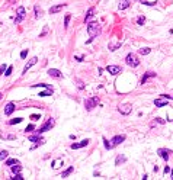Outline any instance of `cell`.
<instances>
[{"label": "cell", "instance_id": "cell-35", "mask_svg": "<svg viewBox=\"0 0 173 180\" xmlns=\"http://www.w3.org/2000/svg\"><path fill=\"white\" fill-rule=\"evenodd\" d=\"M12 70H13V67H12V65H9V67L6 68V71H5V76H7V77H9L10 74H12Z\"/></svg>", "mask_w": 173, "mask_h": 180}, {"label": "cell", "instance_id": "cell-38", "mask_svg": "<svg viewBox=\"0 0 173 180\" xmlns=\"http://www.w3.org/2000/svg\"><path fill=\"white\" fill-rule=\"evenodd\" d=\"M34 129H35V125L31 123V125H28L26 128H25V132H31V131H34Z\"/></svg>", "mask_w": 173, "mask_h": 180}, {"label": "cell", "instance_id": "cell-14", "mask_svg": "<svg viewBox=\"0 0 173 180\" xmlns=\"http://www.w3.org/2000/svg\"><path fill=\"white\" fill-rule=\"evenodd\" d=\"M15 110V103L13 102H9V103L6 105V108H5V115L6 116H9V115H12Z\"/></svg>", "mask_w": 173, "mask_h": 180}, {"label": "cell", "instance_id": "cell-36", "mask_svg": "<svg viewBox=\"0 0 173 180\" xmlns=\"http://www.w3.org/2000/svg\"><path fill=\"white\" fill-rule=\"evenodd\" d=\"M12 180H23V177L21 176V173H18V174H13V177H10Z\"/></svg>", "mask_w": 173, "mask_h": 180}, {"label": "cell", "instance_id": "cell-45", "mask_svg": "<svg viewBox=\"0 0 173 180\" xmlns=\"http://www.w3.org/2000/svg\"><path fill=\"white\" fill-rule=\"evenodd\" d=\"M156 122H159V123H164V121L161 118H156Z\"/></svg>", "mask_w": 173, "mask_h": 180}, {"label": "cell", "instance_id": "cell-22", "mask_svg": "<svg viewBox=\"0 0 173 180\" xmlns=\"http://www.w3.org/2000/svg\"><path fill=\"white\" fill-rule=\"evenodd\" d=\"M125 161H127V157H125V155H118L116 160H115V166H119V164H122V163H125Z\"/></svg>", "mask_w": 173, "mask_h": 180}, {"label": "cell", "instance_id": "cell-37", "mask_svg": "<svg viewBox=\"0 0 173 180\" xmlns=\"http://www.w3.org/2000/svg\"><path fill=\"white\" fill-rule=\"evenodd\" d=\"M76 83H77V87H79L80 90L84 89V84H83V81H82V80H76Z\"/></svg>", "mask_w": 173, "mask_h": 180}, {"label": "cell", "instance_id": "cell-18", "mask_svg": "<svg viewBox=\"0 0 173 180\" xmlns=\"http://www.w3.org/2000/svg\"><path fill=\"white\" fill-rule=\"evenodd\" d=\"M127 7H129V0H121V3L118 5V9L124 10V9H127Z\"/></svg>", "mask_w": 173, "mask_h": 180}, {"label": "cell", "instance_id": "cell-33", "mask_svg": "<svg viewBox=\"0 0 173 180\" xmlns=\"http://www.w3.org/2000/svg\"><path fill=\"white\" fill-rule=\"evenodd\" d=\"M137 23L140 25V26H143V25L146 23V18H144V16H140V18L137 19Z\"/></svg>", "mask_w": 173, "mask_h": 180}, {"label": "cell", "instance_id": "cell-34", "mask_svg": "<svg viewBox=\"0 0 173 180\" xmlns=\"http://www.w3.org/2000/svg\"><path fill=\"white\" fill-rule=\"evenodd\" d=\"M140 2H141L143 5H146V6H154L156 3H157V2H146V0H140Z\"/></svg>", "mask_w": 173, "mask_h": 180}, {"label": "cell", "instance_id": "cell-31", "mask_svg": "<svg viewBox=\"0 0 173 180\" xmlns=\"http://www.w3.org/2000/svg\"><path fill=\"white\" fill-rule=\"evenodd\" d=\"M7 155H9V153H7L6 150H2V151H0V160H5Z\"/></svg>", "mask_w": 173, "mask_h": 180}, {"label": "cell", "instance_id": "cell-26", "mask_svg": "<svg viewBox=\"0 0 173 180\" xmlns=\"http://www.w3.org/2000/svg\"><path fill=\"white\" fill-rule=\"evenodd\" d=\"M18 160H16V158H10V160H7V161H6V166H15V164H18Z\"/></svg>", "mask_w": 173, "mask_h": 180}, {"label": "cell", "instance_id": "cell-44", "mask_svg": "<svg viewBox=\"0 0 173 180\" xmlns=\"http://www.w3.org/2000/svg\"><path fill=\"white\" fill-rule=\"evenodd\" d=\"M169 171H170V167H169V166H166V167H164V174H167Z\"/></svg>", "mask_w": 173, "mask_h": 180}, {"label": "cell", "instance_id": "cell-2", "mask_svg": "<svg viewBox=\"0 0 173 180\" xmlns=\"http://www.w3.org/2000/svg\"><path fill=\"white\" fill-rule=\"evenodd\" d=\"M125 63L128 64L129 67H138V65H140V60H138V57L135 54L129 52V54L125 57Z\"/></svg>", "mask_w": 173, "mask_h": 180}, {"label": "cell", "instance_id": "cell-6", "mask_svg": "<svg viewBox=\"0 0 173 180\" xmlns=\"http://www.w3.org/2000/svg\"><path fill=\"white\" fill-rule=\"evenodd\" d=\"M29 141H31V142H36V144L34 145V147H32V150H34V148H36L38 145H42V144L45 142V141H44V138H41L39 135H32V137H29Z\"/></svg>", "mask_w": 173, "mask_h": 180}, {"label": "cell", "instance_id": "cell-11", "mask_svg": "<svg viewBox=\"0 0 173 180\" xmlns=\"http://www.w3.org/2000/svg\"><path fill=\"white\" fill-rule=\"evenodd\" d=\"M124 141H125V135H116V137H114L111 140V142H112L114 147H116V145H119L121 142H124Z\"/></svg>", "mask_w": 173, "mask_h": 180}, {"label": "cell", "instance_id": "cell-25", "mask_svg": "<svg viewBox=\"0 0 173 180\" xmlns=\"http://www.w3.org/2000/svg\"><path fill=\"white\" fill-rule=\"evenodd\" d=\"M60 166H63V160H61V158H58V160H54V161H53V167H54V168H58Z\"/></svg>", "mask_w": 173, "mask_h": 180}, {"label": "cell", "instance_id": "cell-43", "mask_svg": "<svg viewBox=\"0 0 173 180\" xmlns=\"http://www.w3.org/2000/svg\"><path fill=\"white\" fill-rule=\"evenodd\" d=\"M74 58L77 60V61H83V60H84V57H83V55H76Z\"/></svg>", "mask_w": 173, "mask_h": 180}, {"label": "cell", "instance_id": "cell-5", "mask_svg": "<svg viewBox=\"0 0 173 180\" xmlns=\"http://www.w3.org/2000/svg\"><path fill=\"white\" fill-rule=\"evenodd\" d=\"M23 19H25V7H23V6H19L18 7V18H15L13 22L18 25V23L22 22Z\"/></svg>", "mask_w": 173, "mask_h": 180}, {"label": "cell", "instance_id": "cell-32", "mask_svg": "<svg viewBox=\"0 0 173 180\" xmlns=\"http://www.w3.org/2000/svg\"><path fill=\"white\" fill-rule=\"evenodd\" d=\"M150 48H147V47H146V48H141V50H140V54H141V55H147V54H150Z\"/></svg>", "mask_w": 173, "mask_h": 180}, {"label": "cell", "instance_id": "cell-17", "mask_svg": "<svg viewBox=\"0 0 173 180\" xmlns=\"http://www.w3.org/2000/svg\"><path fill=\"white\" fill-rule=\"evenodd\" d=\"M167 100L169 99H166V97L161 96V99H156L154 100V105L157 106V108H161V106H166V105H167Z\"/></svg>", "mask_w": 173, "mask_h": 180}, {"label": "cell", "instance_id": "cell-24", "mask_svg": "<svg viewBox=\"0 0 173 180\" xmlns=\"http://www.w3.org/2000/svg\"><path fill=\"white\" fill-rule=\"evenodd\" d=\"M21 170H22V167H21V164H16V166H12V173L13 174H18V173H21Z\"/></svg>", "mask_w": 173, "mask_h": 180}, {"label": "cell", "instance_id": "cell-42", "mask_svg": "<svg viewBox=\"0 0 173 180\" xmlns=\"http://www.w3.org/2000/svg\"><path fill=\"white\" fill-rule=\"evenodd\" d=\"M31 119L32 121H38V119H41V118H39V115H35V113H34V115H31Z\"/></svg>", "mask_w": 173, "mask_h": 180}, {"label": "cell", "instance_id": "cell-15", "mask_svg": "<svg viewBox=\"0 0 173 180\" xmlns=\"http://www.w3.org/2000/svg\"><path fill=\"white\" fill-rule=\"evenodd\" d=\"M66 6H67L66 3H61V5H57V6H53V7L49 9V13H51V15L58 13V12H60V10H63L64 7H66Z\"/></svg>", "mask_w": 173, "mask_h": 180}, {"label": "cell", "instance_id": "cell-1", "mask_svg": "<svg viewBox=\"0 0 173 180\" xmlns=\"http://www.w3.org/2000/svg\"><path fill=\"white\" fill-rule=\"evenodd\" d=\"M87 33H89V36H90V39L87 41V44H89V42H92L98 35H100V25H99V22H90L89 25H87Z\"/></svg>", "mask_w": 173, "mask_h": 180}, {"label": "cell", "instance_id": "cell-16", "mask_svg": "<svg viewBox=\"0 0 173 180\" xmlns=\"http://www.w3.org/2000/svg\"><path fill=\"white\" fill-rule=\"evenodd\" d=\"M153 77H156V73H153V71H147L146 74L143 76V78H141V84H146L147 80H148V78H153Z\"/></svg>", "mask_w": 173, "mask_h": 180}, {"label": "cell", "instance_id": "cell-8", "mask_svg": "<svg viewBox=\"0 0 173 180\" xmlns=\"http://www.w3.org/2000/svg\"><path fill=\"white\" fill-rule=\"evenodd\" d=\"M106 71L111 73L112 76H116V74H119V73L122 71V68H121L119 65H108V67H106Z\"/></svg>", "mask_w": 173, "mask_h": 180}, {"label": "cell", "instance_id": "cell-3", "mask_svg": "<svg viewBox=\"0 0 173 180\" xmlns=\"http://www.w3.org/2000/svg\"><path fill=\"white\" fill-rule=\"evenodd\" d=\"M54 125H55V121H54L53 118H49L48 121L45 122L44 125L41 126L39 129H38V134H42V132H45V131H49V129H51V128H53Z\"/></svg>", "mask_w": 173, "mask_h": 180}, {"label": "cell", "instance_id": "cell-19", "mask_svg": "<svg viewBox=\"0 0 173 180\" xmlns=\"http://www.w3.org/2000/svg\"><path fill=\"white\" fill-rule=\"evenodd\" d=\"M53 93H54V89H53V87H48V89L45 90V92H41L38 96H41V97H45V96H51Z\"/></svg>", "mask_w": 173, "mask_h": 180}, {"label": "cell", "instance_id": "cell-39", "mask_svg": "<svg viewBox=\"0 0 173 180\" xmlns=\"http://www.w3.org/2000/svg\"><path fill=\"white\" fill-rule=\"evenodd\" d=\"M47 32H48V26L45 25V26H44V31H42V33H39V38H42L44 35H47Z\"/></svg>", "mask_w": 173, "mask_h": 180}, {"label": "cell", "instance_id": "cell-46", "mask_svg": "<svg viewBox=\"0 0 173 180\" xmlns=\"http://www.w3.org/2000/svg\"><path fill=\"white\" fill-rule=\"evenodd\" d=\"M170 179H173V170H172V177H170Z\"/></svg>", "mask_w": 173, "mask_h": 180}, {"label": "cell", "instance_id": "cell-21", "mask_svg": "<svg viewBox=\"0 0 173 180\" xmlns=\"http://www.w3.org/2000/svg\"><path fill=\"white\" fill-rule=\"evenodd\" d=\"M73 171H74V167H73V166H70V167H68V168H67V170H64V171H63L61 177H63V179H64V177H67V176H70L71 173H73Z\"/></svg>", "mask_w": 173, "mask_h": 180}, {"label": "cell", "instance_id": "cell-12", "mask_svg": "<svg viewBox=\"0 0 173 180\" xmlns=\"http://www.w3.org/2000/svg\"><path fill=\"white\" fill-rule=\"evenodd\" d=\"M157 154H159L163 160H169V155L172 154V151H170V150H166V148H160L159 151H157Z\"/></svg>", "mask_w": 173, "mask_h": 180}, {"label": "cell", "instance_id": "cell-40", "mask_svg": "<svg viewBox=\"0 0 173 180\" xmlns=\"http://www.w3.org/2000/svg\"><path fill=\"white\" fill-rule=\"evenodd\" d=\"M26 55H28V50H23L21 52V58H26Z\"/></svg>", "mask_w": 173, "mask_h": 180}, {"label": "cell", "instance_id": "cell-29", "mask_svg": "<svg viewBox=\"0 0 173 180\" xmlns=\"http://www.w3.org/2000/svg\"><path fill=\"white\" fill-rule=\"evenodd\" d=\"M121 47V42H116V44H109V50L111 51H115L116 48H119Z\"/></svg>", "mask_w": 173, "mask_h": 180}, {"label": "cell", "instance_id": "cell-7", "mask_svg": "<svg viewBox=\"0 0 173 180\" xmlns=\"http://www.w3.org/2000/svg\"><path fill=\"white\" fill-rule=\"evenodd\" d=\"M118 110H119L122 115H129L131 113V110H133V106L129 103H124V105H119V108H118Z\"/></svg>", "mask_w": 173, "mask_h": 180}, {"label": "cell", "instance_id": "cell-23", "mask_svg": "<svg viewBox=\"0 0 173 180\" xmlns=\"http://www.w3.org/2000/svg\"><path fill=\"white\" fill-rule=\"evenodd\" d=\"M34 9H35V18H36V19L42 18V15H44V12H42V9H39L38 6H35Z\"/></svg>", "mask_w": 173, "mask_h": 180}, {"label": "cell", "instance_id": "cell-4", "mask_svg": "<svg viewBox=\"0 0 173 180\" xmlns=\"http://www.w3.org/2000/svg\"><path fill=\"white\" fill-rule=\"evenodd\" d=\"M98 103H99L98 97H90V99H86V102H84V108H86V110H92Z\"/></svg>", "mask_w": 173, "mask_h": 180}, {"label": "cell", "instance_id": "cell-28", "mask_svg": "<svg viewBox=\"0 0 173 180\" xmlns=\"http://www.w3.org/2000/svg\"><path fill=\"white\" fill-rule=\"evenodd\" d=\"M70 18H71V15L70 13H67L66 15V18H64V28H68V22H70Z\"/></svg>", "mask_w": 173, "mask_h": 180}, {"label": "cell", "instance_id": "cell-30", "mask_svg": "<svg viewBox=\"0 0 173 180\" xmlns=\"http://www.w3.org/2000/svg\"><path fill=\"white\" fill-rule=\"evenodd\" d=\"M23 119L22 118H16V119H12V121H9V125H15V123H21Z\"/></svg>", "mask_w": 173, "mask_h": 180}, {"label": "cell", "instance_id": "cell-27", "mask_svg": "<svg viewBox=\"0 0 173 180\" xmlns=\"http://www.w3.org/2000/svg\"><path fill=\"white\" fill-rule=\"evenodd\" d=\"M103 142H105V148H106V150H112V148H114L112 142H109V141H108L106 138H103Z\"/></svg>", "mask_w": 173, "mask_h": 180}, {"label": "cell", "instance_id": "cell-41", "mask_svg": "<svg viewBox=\"0 0 173 180\" xmlns=\"http://www.w3.org/2000/svg\"><path fill=\"white\" fill-rule=\"evenodd\" d=\"M6 68H7V67H6L5 64H3V65H0V76H2V74L6 71Z\"/></svg>", "mask_w": 173, "mask_h": 180}, {"label": "cell", "instance_id": "cell-47", "mask_svg": "<svg viewBox=\"0 0 173 180\" xmlns=\"http://www.w3.org/2000/svg\"><path fill=\"white\" fill-rule=\"evenodd\" d=\"M0 99H2V93H0Z\"/></svg>", "mask_w": 173, "mask_h": 180}, {"label": "cell", "instance_id": "cell-10", "mask_svg": "<svg viewBox=\"0 0 173 180\" xmlns=\"http://www.w3.org/2000/svg\"><path fill=\"white\" fill-rule=\"evenodd\" d=\"M48 76L49 77H54V78H61L63 77V73L57 68H49L48 70Z\"/></svg>", "mask_w": 173, "mask_h": 180}, {"label": "cell", "instance_id": "cell-13", "mask_svg": "<svg viewBox=\"0 0 173 180\" xmlns=\"http://www.w3.org/2000/svg\"><path fill=\"white\" fill-rule=\"evenodd\" d=\"M36 63H38V58H36V57H34V58H31V60H29V63H28L26 65H25V68H23L22 74H26V73H28V70H29V68H31L32 65H35Z\"/></svg>", "mask_w": 173, "mask_h": 180}, {"label": "cell", "instance_id": "cell-20", "mask_svg": "<svg viewBox=\"0 0 173 180\" xmlns=\"http://www.w3.org/2000/svg\"><path fill=\"white\" fill-rule=\"evenodd\" d=\"M93 12H95V7H90V9L86 12V18H84V20H86V22H89L90 19H92V16H93Z\"/></svg>", "mask_w": 173, "mask_h": 180}, {"label": "cell", "instance_id": "cell-9", "mask_svg": "<svg viewBox=\"0 0 173 180\" xmlns=\"http://www.w3.org/2000/svg\"><path fill=\"white\" fill-rule=\"evenodd\" d=\"M90 142V140H83V141H80V142H74V144H71L70 145V148L71 150H79V148H83V147H86V145Z\"/></svg>", "mask_w": 173, "mask_h": 180}]
</instances>
